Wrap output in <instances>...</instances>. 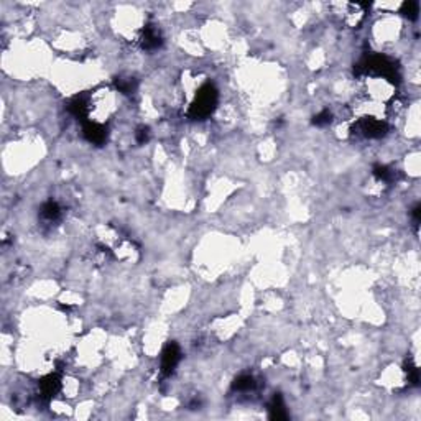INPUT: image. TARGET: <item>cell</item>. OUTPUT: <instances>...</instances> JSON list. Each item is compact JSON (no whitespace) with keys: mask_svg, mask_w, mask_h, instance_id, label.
I'll return each instance as SVG.
<instances>
[{"mask_svg":"<svg viewBox=\"0 0 421 421\" xmlns=\"http://www.w3.org/2000/svg\"><path fill=\"white\" fill-rule=\"evenodd\" d=\"M117 89L122 94H132L135 91V81L132 78H120L117 79Z\"/></svg>","mask_w":421,"mask_h":421,"instance_id":"obj_10","label":"cell"},{"mask_svg":"<svg viewBox=\"0 0 421 421\" xmlns=\"http://www.w3.org/2000/svg\"><path fill=\"white\" fill-rule=\"evenodd\" d=\"M179 359H181V350H179L178 344L169 342L167 347L163 349V354H162V372H163V375H171L173 370L176 369Z\"/></svg>","mask_w":421,"mask_h":421,"instance_id":"obj_3","label":"cell"},{"mask_svg":"<svg viewBox=\"0 0 421 421\" xmlns=\"http://www.w3.org/2000/svg\"><path fill=\"white\" fill-rule=\"evenodd\" d=\"M148 135H150V132H148V128L147 127H140L138 130H137V133H135V137H137V142L138 143H145L148 140Z\"/></svg>","mask_w":421,"mask_h":421,"instance_id":"obj_14","label":"cell"},{"mask_svg":"<svg viewBox=\"0 0 421 421\" xmlns=\"http://www.w3.org/2000/svg\"><path fill=\"white\" fill-rule=\"evenodd\" d=\"M418 12H420V3L418 2H405L403 7H402V13L407 15L408 18L415 20L418 17Z\"/></svg>","mask_w":421,"mask_h":421,"instance_id":"obj_11","label":"cell"},{"mask_svg":"<svg viewBox=\"0 0 421 421\" xmlns=\"http://www.w3.org/2000/svg\"><path fill=\"white\" fill-rule=\"evenodd\" d=\"M255 387V380L253 377H250V375H240L239 379H235L234 382V388L239 390V392H247V390L253 388Z\"/></svg>","mask_w":421,"mask_h":421,"instance_id":"obj_9","label":"cell"},{"mask_svg":"<svg viewBox=\"0 0 421 421\" xmlns=\"http://www.w3.org/2000/svg\"><path fill=\"white\" fill-rule=\"evenodd\" d=\"M270 417L272 418H277V420H282V418H287V412H285V403L280 395H275L273 397V402L270 405Z\"/></svg>","mask_w":421,"mask_h":421,"instance_id":"obj_8","label":"cell"},{"mask_svg":"<svg viewBox=\"0 0 421 421\" xmlns=\"http://www.w3.org/2000/svg\"><path fill=\"white\" fill-rule=\"evenodd\" d=\"M83 132L87 142H91L94 145H104L107 142V128L99 122H86Z\"/></svg>","mask_w":421,"mask_h":421,"instance_id":"obj_4","label":"cell"},{"mask_svg":"<svg viewBox=\"0 0 421 421\" xmlns=\"http://www.w3.org/2000/svg\"><path fill=\"white\" fill-rule=\"evenodd\" d=\"M215 104H217V91L214 89V86L206 84L196 94V99L189 107V115L193 119H206L214 112Z\"/></svg>","mask_w":421,"mask_h":421,"instance_id":"obj_1","label":"cell"},{"mask_svg":"<svg viewBox=\"0 0 421 421\" xmlns=\"http://www.w3.org/2000/svg\"><path fill=\"white\" fill-rule=\"evenodd\" d=\"M40 388H42L43 397H46V398L53 397V395L59 390V379L56 377V375H49V377L42 380V383H40Z\"/></svg>","mask_w":421,"mask_h":421,"instance_id":"obj_6","label":"cell"},{"mask_svg":"<svg viewBox=\"0 0 421 421\" xmlns=\"http://www.w3.org/2000/svg\"><path fill=\"white\" fill-rule=\"evenodd\" d=\"M42 215H43V219H46V220H49V222H53V220L59 219V215H61V209H59V206L56 203L49 201L46 204H43Z\"/></svg>","mask_w":421,"mask_h":421,"instance_id":"obj_7","label":"cell"},{"mask_svg":"<svg viewBox=\"0 0 421 421\" xmlns=\"http://www.w3.org/2000/svg\"><path fill=\"white\" fill-rule=\"evenodd\" d=\"M331 119H333V115H331L329 110H323V112H319V114L314 117L313 124L318 125V127H323V125H328V124L331 122Z\"/></svg>","mask_w":421,"mask_h":421,"instance_id":"obj_13","label":"cell"},{"mask_svg":"<svg viewBox=\"0 0 421 421\" xmlns=\"http://www.w3.org/2000/svg\"><path fill=\"white\" fill-rule=\"evenodd\" d=\"M387 130H388V125L387 122H383L382 119L367 117L359 122V132L367 138H380L387 133Z\"/></svg>","mask_w":421,"mask_h":421,"instance_id":"obj_2","label":"cell"},{"mask_svg":"<svg viewBox=\"0 0 421 421\" xmlns=\"http://www.w3.org/2000/svg\"><path fill=\"white\" fill-rule=\"evenodd\" d=\"M162 35L155 27L148 25V27L143 28L142 35H140V44H142L143 49H148V51H153V49H158L162 46Z\"/></svg>","mask_w":421,"mask_h":421,"instance_id":"obj_5","label":"cell"},{"mask_svg":"<svg viewBox=\"0 0 421 421\" xmlns=\"http://www.w3.org/2000/svg\"><path fill=\"white\" fill-rule=\"evenodd\" d=\"M374 174H375V178L379 179V181H390V179H392V176H393V173H392V169H388L387 167H375L374 168Z\"/></svg>","mask_w":421,"mask_h":421,"instance_id":"obj_12","label":"cell"}]
</instances>
